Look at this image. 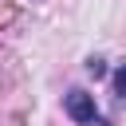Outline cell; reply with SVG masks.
Returning a JSON list of instances; mask_svg holds the SVG:
<instances>
[{
  "label": "cell",
  "mask_w": 126,
  "mask_h": 126,
  "mask_svg": "<svg viewBox=\"0 0 126 126\" xmlns=\"http://www.w3.org/2000/svg\"><path fill=\"white\" fill-rule=\"evenodd\" d=\"M67 114H71L75 122H94V126H106V122L98 118L94 98H91L87 91H71V94H67Z\"/></svg>",
  "instance_id": "cell-1"
},
{
  "label": "cell",
  "mask_w": 126,
  "mask_h": 126,
  "mask_svg": "<svg viewBox=\"0 0 126 126\" xmlns=\"http://www.w3.org/2000/svg\"><path fill=\"white\" fill-rule=\"evenodd\" d=\"M114 94H122V98H126V63L114 71Z\"/></svg>",
  "instance_id": "cell-2"
},
{
  "label": "cell",
  "mask_w": 126,
  "mask_h": 126,
  "mask_svg": "<svg viewBox=\"0 0 126 126\" xmlns=\"http://www.w3.org/2000/svg\"><path fill=\"white\" fill-rule=\"evenodd\" d=\"M87 75L102 79V75H106V63H102V59H87Z\"/></svg>",
  "instance_id": "cell-3"
}]
</instances>
